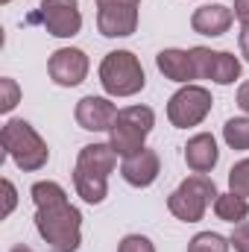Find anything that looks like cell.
Masks as SVG:
<instances>
[{
    "mask_svg": "<svg viewBox=\"0 0 249 252\" xmlns=\"http://www.w3.org/2000/svg\"><path fill=\"white\" fill-rule=\"evenodd\" d=\"M35 202V229L53 252H76L82 244V214L67 202L59 182H35L30 190Z\"/></svg>",
    "mask_w": 249,
    "mask_h": 252,
    "instance_id": "1",
    "label": "cell"
},
{
    "mask_svg": "<svg viewBox=\"0 0 249 252\" xmlns=\"http://www.w3.org/2000/svg\"><path fill=\"white\" fill-rule=\"evenodd\" d=\"M18 100H21V88H18V82L9 79V76H3V79H0V112L9 115V112L18 106Z\"/></svg>",
    "mask_w": 249,
    "mask_h": 252,
    "instance_id": "22",
    "label": "cell"
},
{
    "mask_svg": "<svg viewBox=\"0 0 249 252\" xmlns=\"http://www.w3.org/2000/svg\"><path fill=\"white\" fill-rule=\"evenodd\" d=\"M76 167H82L88 173L109 176L118 167V153L112 150V144H85L76 156Z\"/></svg>",
    "mask_w": 249,
    "mask_h": 252,
    "instance_id": "16",
    "label": "cell"
},
{
    "mask_svg": "<svg viewBox=\"0 0 249 252\" xmlns=\"http://www.w3.org/2000/svg\"><path fill=\"white\" fill-rule=\"evenodd\" d=\"M118 252H156V247L144 235H126L124 241L118 244Z\"/></svg>",
    "mask_w": 249,
    "mask_h": 252,
    "instance_id": "23",
    "label": "cell"
},
{
    "mask_svg": "<svg viewBox=\"0 0 249 252\" xmlns=\"http://www.w3.org/2000/svg\"><path fill=\"white\" fill-rule=\"evenodd\" d=\"M73 115H76V124L82 129H88V132H109L112 124H115V118H118V106L109 97L88 94V97H82L76 103Z\"/></svg>",
    "mask_w": 249,
    "mask_h": 252,
    "instance_id": "11",
    "label": "cell"
},
{
    "mask_svg": "<svg viewBox=\"0 0 249 252\" xmlns=\"http://www.w3.org/2000/svg\"><path fill=\"white\" fill-rule=\"evenodd\" d=\"M235 21V12L223 3H208V6H199L193 15H190V30L199 32V35H208V38H217L223 32H229Z\"/></svg>",
    "mask_w": 249,
    "mask_h": 252,
    "instance_id": "13",
    "label": "cell"
},
{
    "mask_svg": "<svg viewBox=\"0 0 249 252\" xmlns=\"http://www.w3.org/2000/svg\"><path fill=\"white\" fill-rule=\"evenodd\" d=\"M229 190H235V193H241V196L249 199V158L232 164V170H229Z\"/></svg>",
    "mask_w": 249,
    "mask_h": 252,
    "instance_id": "21",
    "label": "cell"
},
{
    "mask_svg": "<svg viewBox=\"0 0 249 252\" xmlns=\"http://www.w3.org/2000/svg\"><path fill=\"white\" fill-rule=\"evenodd\" d=\"M73 188L76 193L88 202V205H100L109 193V176L100 173H88L82 167H73Z\"/></svg>",
    "mask_w": 249,
    "mask_h": 252,
    "instance_id": "17",
    "label": "cell"
},
{
    "mask_svg": "<svg viewBox=\"0 0 249 252\" xmlns=\"http://www.w3.org/2000/svg\"><path fill=\"white\" fill-rule=\"evenodd\" d=\"M223 141L232 150H249V118H232V121H226Z\"/></svg>",
    "mask_w": 249,
    "mask_h": 252,
    "instance_id": "19",
    "label": "cell"
},
{
    "mask_svg": "<svg viewBox=\"0 0 249 252\" xmlns=\"http://www.w3.org/2000/svg\"><path fill=\"white\" fill-rule=\"evenodd\" d=\"M238 44H241V56L249 62V24L241 27V35H238Z\"/></svg>",
    "mask_w": 249,
    "mask_h": 252,
    "instance_id": "27",
    "label": "cell"
},
{
    "mask_svg": "<svg viewBox=\"0 0 249 252\" xmlns=\"http://www.w3.org/2000/svg\"><path fill=\"white\" fill-rule=\"evenodd\" d=\"M229 238L217 235V232H199L190 238L187 244V252H229Z\"/></svg>",
    "mask_w": 249,
    "mask_h": 252,
    "instance_id": "20",
    "label": "cell"
},
{
    "mask_svg": "<svg viewBox=\"0 0 249 252\" xmlns=\"http://www.w3.org/2000/svg\"><path fill=\"white\" fill-rule=\"evenodd\" d=\"M32 21H38L56 38H73L82 30L79 0H41V9L32 15Z\"/></svg>",
    "mask_w": 249,
    "mask_h": 252,
    "instance_id": "8",
    "label": "cell"
},
{
    "mask_svg": "<svg viewBox=\"0 0 249 252\" xmlns=\"http://www.w3.org/2000/svg\"><path fill=\"white\" fill-rule=\"evenodd\" d=\"M0 3H9V0H0Z\"/></svg>",
    "mask_w": 249,
    "mask_h": 252,
    "instance_id": "30",
    "label": "cell"
},
{
    "mask_svg": "<svg viewBox=\"0 0 249 252\" xmlns=\"http://www.w3.org/2000/svg\"><path fill=\"white\" fill-rule=\"evenodd\" d=\"M9 252H35V250H30V247H24V244H15Z\"/></svg>",
    "mask_w": 249,
    "mask_h": 252,
    "instance_id": "29",
    "label": "cell"
},
{
    "mask_svg": "<svg viewBox=\"0 0 249 252\" xmlns=\"http://www.w3.org/2000/svg\"><path fill=\"white\" fill-rule=\"evenodd\" d=\"M100 85L109 97H135L147 85V73L132 50H112L100 62Z\"/></svg>",
    "mask_w": 249,
    "mask_h": 252,
    "instance_id": "3",
    "label": "cell"
},
{
    "mask_svg": "<svg viewBox=\"0 0 249 252\" xmlns=\"http://www.w3.org/2000/svg\"><path fill=\"white\" fill-rule=\"evenodd\" d=\"M229 244L235 247V252H249V220H244V223H238V226H235V232H232Z\"/></svg>",
    "mask_w": 249,
    "mask_h": 252,
    "instance_id": "24",
    "label": "cell"
},
{
    "mask_svg": "<svg viewBox=\"0 0 249 252\" xmlns=\"http://www.w3.org/2000/svg\"><path fill=\"white\" fill-rule=\"evenodd\" d=\"M214 214H217L220 220L238 226V223H244V220L249 217V199L241 196V193H235V190L220 193V196L214 199Z\"/></svg>",
    "mask_w": 249,
    "mask_h": 252,
    "instance_id": "18",
    "label": "cell"
},
{
    "mask_svg": "<svg viewBox=\"0 0 249 252\" xmlns=\"http://www.w3.org/2000/svg\"><path fill=\"white\" fill-rule=\"evenodd\" d=\"M141 0H97V30L106 38H126L138 30Z\"/></svg>",
    "mask_w": 249,
    "mask_h": 252,
    "instance_id": "7",
    "label": "cell"
},
{
    "mask_svg": "<svg viewBox=\"0 0 249 252\" xmlns=\"http://www.w3.org/2000/svg\"><path fill=\"white\" fill-rule=\"evenodd\" d=\"M156 64L158 70L173 79V82H182V85H190V79H196V67H193V59H190V50H176V47H167L156 56Z\"/></svg>",
    "mask_w": 249,
    "mask_h": 252,
    "instance_id": "15",
    "label": "cell"
},
{
    "mask_svg": "<svg viewBox=\"0 0 249 252\" xmlns=\"http://www.w3.org/2000/svg\"><path fill=\"white\" fill-rule=\"evenodd\" d=\"M88 56L79 47H59L50 59H47V70L50 79L62 88H76L79 82H85L88 76Z\"/></svg>",
    "mask_w": 249,
    "mask_h": 252,
    "instance_id": "10",
    "label": "cell"
},
{
    "mask_svg": "<svg viewBox=\"0 0 249 252\" xmlns=\"http://www.w3.org/2000/svg\"><path fill=\"white\" fill-rule=\"evenodd\" d=\"M238 106H241V109L249 115V79L241 85V88H238Z\"/></svg>",
    "mask_w": 249,
    "mask_h": 252,
    "instance_id": "28",
    "label": "cell"
},
{
    "mask_svg": "<svg viewBox=\"0 0 249 252\" xmlns=\"http://www.w3.org/2000/svg\"><path fill=\"white\" fill-rule=\"evenodd\" d=\"M0 144L6 150V156L18 164V170L24 173H35L47 164L50 158V150L44 144V138L35 132V126L21 121V118H12L3 124V132H0Z\"/></svg>",
    "mask_w": 249,
    "mask_h": 252,
    "instance_id": "2",
    "label": "cell"
},
{
    "mask_svg": "<svg viewBox=\"0 0 249 252\" xmlns=\"http://www.w3.org/2000/svg\"><path fill=\"white\" fill-rule=\"evenodd\" d=\"M190 59L196 67V79H211L217 85H232L241 76V59L226 50L190 47Z\"/></svg>",
    "mask_w": 249,
    "mask_h": 252,
    "instance_id": "9",
    "label": "cell"
},
{
    "mask_svg": "<svg viewBox=\"0 0 249 252\" xmlns=\"http://www.w3.org/2000/svg\"><path fill=\"white\" fill-rule=\"evenodd\" d=\"M217 196L220 193H217V185H214L211 176L193 173V176H187L185 182L167 196V208L182 223H199L205 217L208 205H214Z\"/></svg>",
    "mask_w": 249,
    "mask_h": 252,
    "instance_id": "4",
    "label": "cell"
},
{
    "mask_svg": "<svg viewBox=\"0 0 249 252\" xmlns=\"http://www.w3.org/2000/svg\"><path fill=\"white\" fill-rule=\"evenodd\" d=\"M161 173V161H158V153L156 150H138L135 156H126L124 164H121V176L132 188H150Z\"/></svg>",
    "mask_w": 249,
    "mask_h": 252,
    "instance_id": "12",
    "label": "cell"
},
{
    "mask_svg": "<svg viewBox=\"0 0 249 252\" xmlns=\"http://www.w3.org/2000/svg\"><path fill=\"white\" fill-rule=\"evenodd\" d=\"M217 161H220V150L211 132H199L185 144V164L193 173H211Z\"/></svg>",
    "mask_w": 249,
    "mask_h": 252,
    "instance_id": "14",
    "label": "cell"
},
{
    "mask_svg": "<svg viewBox=\"0 0 249 252\" xmlns=\"http://www.w3.org/2000/svg\"><path fill=\"white\" fill-rule=\"evenodd\" d=\"M235 18L241 21V27L249 24V0H235Z\"/></svg>",
    "mask_w": 249,
    "mask_h": 252,
    "instance_id": "26",
    "label": "cell"
},
{
    "mask_svg": "<svg viewBox=\"0 0 249 252\" xmlns=\"http://www.w3.org/2000/svg\"><path fill=\"white\" fill-rule=\"evenodd\" d=\"M156 126V115L150 106H126L118 112L115 124L109 129V144L118 156H135L138 150H144L147 135Z\"/></svg>",
    "mask_w": 249,
    "mask_h": 252,
    "instance_id": "5",
    "label": "cell"
},
{
    "mask_svg": "<svg viewBox=\"0 0 249 252\" xmlns=\"http://www.w3.org/2000/svg\"><path fill=\"white\" fill-rule=\"evenodd\" d=\"M211 91L202 85H182L170 100H167V121L176 129H190L199 126L211 115Z\"/></svg>",
    "mask_w": 249,
    "mask_h": 252,
    "instance_id": "6",
    "label": "cell"
},
{
    "mask_svg": "<svg viewBox=\"0 0 249 252\" xmlns=\"http://www.w3.org/2000/svg\"><path fill=\"white\" fill-rule=\"evenodd\" d=\"M3 193H6V196H3V199H6V202H3V217H9L12 208H15V202H18V190H15V185H12L9 179H3Z\"/></svg>",
    "mask_w": 249,
    "mask_h": 252,
    "instance_id": "25",
    "label": "cell"
}]
</instances>
